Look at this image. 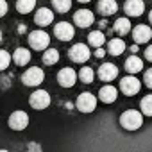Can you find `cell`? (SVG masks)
Returning <instances> with one entry per match:
<instances>
[{"label":"cell","instance_id":"6da1fadb","mask_svg":"<svg viewBox=\"0 0 152 152\" xmlns=\"http://www.w3.org/2000/svg\"><path fill=\"white\" fill-rule=\"evenodd\" d=\"M141 124H143V116L140 111L129 109V111L122 113V116H120V125L127 131H136L141 127Z\"/></svg>","mask_w":152,"mask_h":152},{"label":"cell","instance_id":"7a4b0ae2","mask_svg":"<svg viewBox=\"0 0 152 152\" xmlns=\"http://www.w3.org/2000/svg\"><path fill=\"white\" fill-rule=\"evenodd\" d=\"M43 79H45V73H43V70L38 68V66L29 68V70L22 75V83H23L25 86H31V88L39 86V84L43 83Z\"/></svg>","mask_w":152,"mask_h":152},{"label":"cell","instance_id":"3957f363","mask_svg":"<svg viewBox=\"0 0 152 152\" xmlns=\"http://www.w3.org/2000/svg\"><path fill=\"white\" fill-rule=\"evenodd\" d=\"M29 104L31 107L41 111V109H47L50 106V93L45 91V90H36L31 97H29Z\"/></svg>","mask_w":152,"mask_h":152},{"label":"cell","instance_id":"277c9868","mask_svg":"<svg viewBox=\"0 0 152 152\" xmlns=\"http://www.w3.org/2000/svg\"><path fill=\"white\" fill-rule=\"evenodd\" d=\"M68 57H70L73 63H86V61L91 57V52H90V48H88L84 43H75V45L68 50Z\"/></svg>","mask_w":152,"mask_h":152},{"label":"cell","instance_id":"5b68a950","mask_svg":"<svg viewBox=\"0 0 152 152\" xmlns=\"http://www.w3.org/2000/svg\"><path fill=\"white\" fill-rule=\"evenodd\" d=\"M29 45L34 50H45L50 45V36L45 31H34L29 34Z\"/></svg>","mask_w":152,"mask_h":152},{"label":"cell","instance_id":"8992f818","mask_svg":"<svg viewBox=\"0 0 152 152\" xmlns=\"http://www.w3.org/2000/svg\"><path fill=\"white\" fill-rule=\"evenodd\" d=\"M75 106H77V109L81 113H93L95 107H97V99H95V95H91V93L86 91V93H81L79 95Z\"/></svg>","mask_w":152,"mask_h":152},{"label":"cell","instance_id":"52a82bcc","mask_svg":"<svg viewBox=\"0 0 152 152\" xmlns=\"http://www.w3.org/2000/svg\"><path fill=\"white\" fill-rule=\"evenodd\" d=\"M140 88H141V84H140V81L134 77V75H127V77H124L120 81V90L127 97H134L140 91Z\"/></svg>","mask_w":152,"mask_h":152},{"label":"cell","instance_id":"ba28073f","mask_svg":"<svg viewBox=\"0 0 152 152\" xmlns=\"http://www.w3.org/2000/svg\"><path fill=\"white\" fill-rule=\"evenodd\" d=\"M54 36L61 41H70L73 36H75V29L72 23L68 22H59L56 27H54Z\"/></svg>","mask_w":152,"mask_h":152},{"label":"cell","instance_id":"9c48e42d","mask_svg":"<svg viewBox=\"0 0 152 152\" xmlns=\"http://www.w3.org/2000/svg\"><path fill=\"white\" fill-rule=\"evenodd\" d=\"M29 125V115L25 111H15L9 116V127L13 131H23Z\"/></svg>","mask_w":152,"mask_h":152},{"label":"cell","instance_id":"30bf717a","mask_svg":"<svg viewBox=\"0 0 152 152\" xmlns=\"http://www.w3.org/2000/svg\"><path fill=\"white\" fill-rule=\"evenodd\" d=\"M57 83L63 88H72L75 83H77V73H75L73 68H63L57 73Z\"/></svg>","mask_w":152,"mask_h":152},{"label":"cell","instance_id":"8fae6325","mask_svg":"<svg viewBox=\"0 0 152 152\" xmlns=\"http://www.w3.org/2000/svg\"><path fill=\"white\" fill-rule=\"evenodd\" d=\"M73 22H75V25H77V27L86 29V27H90V25L95 22V16H93V13L88 11V9H79L77 13L73 15Z\"/></svg>","mask_w":152,"mask_h":152},{"label":"cell","instance_id":"7c38bea8","mask_svg":"<svg viewBox=\"0 0 152 152\" xmlns=\"http://www.w3.org/2000/svg\"><path fill=\"white\" fill-rule=\"evenodd\" d=\"M132 38L136 43H148L152 38V29L148 25H136L132 29Z\"/></svg>","mask_w":152,"mask_h":152},{"label":"cell","instance_id":"4fadbf2b","mask_svg":"<svg viewBox=\"0 0 152 152\" xmlns=\"http://www.w3.org/2000/svg\"><path fill=\"white\" fill-rule=\"evenodd\" d=\"M118 75V68L113 64V63H104L100 68H99V79L100 81H106V83H109V81H113L115 77Z\"/></svg>","mask_w":152,"mask_h":152},{"label":"cell","instance_id":"5bb4252c","mask_svg":"<svg viewBox=\"0 0 152 152\" xmlns=\"http://www.w3.org/2000/svg\"><path fill=\"white\" fill-rule=\"evenodd\" d=\"M34 22H36L39 27H47V25H50V23L54 22V13H52L50 9H47V7H41V9L36 11Z\"/></svg>","mask_w":152,"mask_h":152},{"label":"cell","instance_id":"9a60e30c","mask_svg":"<svg viewBox=\"0 0 152 152\" xmlns=\"http://www.w3.org/2000/svg\"><path fill=\"white\" fill-rule=\"evenodd\" d=\"M124 9L129 16H140L145 11V4H143V0H127Z\"/></svg>","mask_w":152,"mask_h":152},{"label":"cell","instance_id":"2e32d148","mask_svg":"<svg viewBox=\"0 0 152 152\" xmlns=\"http://www.w3.org/2000/svg\"><path fill=\"white\" fill-rule=\"evenodd\" d=\"M116 97H118V90H116L115 86H109V84L104 86V88H100V91H99V99H100V102H104V104L115 102Z\"/></svg>","mask_w":152,"mask_h":152},{"label":"cell","instance_id":"e0dca14e","mask_svg":"<svg viewBox=\"0 0 152 152\" xmlns=\"http://www.w3.org/2000/svg\"><path fill=\"white\" fill-rule=\"evenodd\" d=\"M11 61H15V64H18V66L29 64V61H31V50H27V48H23V47L16 48L15 54L11 56Z\"/></svg>","mask_w":152,"mask_h":152},{"label":"cell","instance_id":"ac0fdd59","mask_svg":"<svg viewBox=\"0 0 152 152\" xmlns=\"http://www.w3.org/2000/svg\"><path fill=\"white\" fill-rule=\"evenodd\" d=\"M99 13L104 15V16H109V15H115L116 9H118V4L115 2V0H99Z\"/></svg>","mask_w":152,"mask_h":152},{"label":"cell","instance_id":"d6986e66","mask_svg":"<svg viewBox=\"0 0 152 152\" xmlns=\"http://www.w3.org/2000/svg\"><path fill=\"white\" fill-rule=\"evenodd\" d=\"M125 70H127L129 73H138V72L143 70V61H141L138 56H131V57H127V61H125Z\"/></svg>","mask_w":152,"mask_h":152},{"label":"cell","instance_id":"ffe728a7","mask_svg":"<svg viewBox=\"0 0 152 152\" xmlns=\"http://www.w3.org/2000/svg\"><path fill=\"white\" fill-rule=\"evenodd\" d=\"M124 50H125V43H124V39L115 38V39H111V41L107 43V52H109L111 56H120Z\"/></svg>","mask_w":152,"mask_h":152},{"label":"cell","instance_id":"44dd1931","mask_svg":"<svg viewBox=\"0 0 152 152\" xmlns=\"http://www.w3.org/2000/svg\"><path fill=\"white\" fill-rule=\"evenodd\" d=\"M115 32L116 34H120V36H125V34H129V31H131V22L127 20V18H118L116 22H115Z\"/></svg>","mask_w":152,"mask_h":152},{"label":"cell","instance_id":"7402d4cb","mask_svg":"<svg viewBox=\"0 0 152 152\" xmlns=\"http://www.w3.org/2000/svg\"><path fill=\"white\" fill-rule=\"evenodd\" d=\"M88 41H90L91 47L97 48V47H102V45L106 43V36H104L102 31H93V32L88 34Z\"/></svg>","mask_w":152,"mask_h":152},{"label":"cell","instance_id":"603a6c76","mask_svg":"<svg viewBox=\"0 0 152 152\" xmlns=\"http://www.w3.org/2000/svg\"><path fill=\"white\" fill-rule=\"evenodd\" d=\"M36 7V0H16V11L22 15H29Z\"/></svg>","mask_w":152,"mask_h":152},{"label":"cell","instance_id":"cb8c5ba5","mask_svg":"<svg viewBox=\"0 0 152 152\" xmlns=\"http://www.w3.org/2000/svg\"><path fill=\"white\" fill-rule=\"evenodd\" d=\"M59 61V52L56 50V48H45V54H43V63L45 64H48V66H52V64H56Z\"/></svg>","mask_w":152,"mask_h":152},{"label":"cell","instance_id":"d4e9b609","mask_svg":"<svg viewBox=\"0 0 152 152\" xmlns=\"http://www.w3.org/2000/svg\"><path fill=\"white\" fill-rule=\"evenodd\" d=\"M79 79H81L84 84H90V83H93V79H95V72H93L90 66H83L81 72H79Z\"/></svg>","mask_w":152,"mask_h":152},{"label":"cell","instance_id":"484cf974","mask_svg":"<svg viewBox=\"0 0 152 152\" xmlns=\"http://www.w3.org/2000/svg\"><path fill=\"white\" fill-rule=\"evenodd\" d=\"M52 7L57 13H68L72 7V0H52Z\"/></svg>","mask_w":152,"mask_h":152},{"label":"cell","instance_id":"4316f807","mask_svg":"<svg viewBox=\"0 0 152 152\" xmlns=\"http://www.w3.org/2000/svg\"><path fill=\"white\" fill-rule=\"evenodd\" d=\"M140 107H141V113L145 116H152V95L143 97L141 102H140Z\"/></svg>","mask_w":152,"mask_h":152},{"label":"cell","instance_id":"83f0119b","mask_svg":"<svg viewBox=\"0 0 152 152\" xmlns=\"http://www.w3.org/2000/svg\"><path fill=\"white\" fill-rule=\"evenodd\" d=\"M11 64V54L7 50H0V72Z\"/></svg>","mask_w":152,"mask_h":152},{"label":"cell","instance_id":"f1b7e54d","mask_svg":"<svg viewBox=\"0 0 152 152\" xmlns=\"http://www.w3.org/2000/svg\"><path fill=\"white\" fill-rule=\"evenodd\" d=\"M27 150H29V152H41V145L36 143V141H31V143L27 145Z\"/></svg>","mask_w":152,"mask_h":152},{"label":"cell","instance_id":"f546056e","mask_svg":"<svg viewBox=\"0 0 152 152\" xmlns=\"http://www.w3.org/2000/svg\"><path fill=\"white\" fill-rule=\"evenodd\" d=\"M145 84L148 86V88H152V68H148L147 72H145Z\"/></svg>","mask_w":152,"mask_h":152},{"label":"cell","instance_id":"4dcf8cb0","mask_svg":"<svg viewBox=\"0 0 152 152\" xmlns=\"http://www.w3.org/2000/svg\"><path fill=\"white\" fill-rule=\"evenodd\" d=\"M6 13H7V2L6 0H0V18H2Z\"/></svg>","mask_w":152,"mask_h":152},{"label":"cell","instance_id":"1f68e13d","mask_svg":"<svg viewBox=\"0 0 152 152\" xmlns=\"http://www.w3.org/2000/svg\"><path fill=\"white\" fill-rule=\"evenodd\" d=\"M104 56H106V50H104L102 47H97V50H95V57L100 59V57H104Z\"/></svg>","mask_w":152,"mask_h":152},{"label":"cell","instance_id":"d6a6232c","mask_svg":"<svg viewBox=\"0 0 152 152\" xmlns=\"http://www.w3.org/2000/svg\"><path fill=\"white\" fill-rule=\"evenodd\" d=\"M145 57H147V61L152 63V45H148V48L145 50Z\"/></svg>","mask_w":152,"mask_h":152},{"label":"cell","instance_id":"836d02e7","mask_svg":"<svg viewBox=\"0 0 152 152\" xmlns=\"http://www.w3.org/2000/svg\"><path fill=\"white\" fill-rule=\"evenodd\" d=\"M18 32H20V34H23V32H27V27H25L23 23H22V25H18Z\"/></svg>","mask_w":152,"mask_h":152},{"label":"cell","instance_id":"e575fe53","mask_svg":"<svg viewBox=\"0 0 152 152\" xmlns=\"http://www.w3.org/2000/svg\"><path fill=\"white\" fill-rule=\"evenodd\" d=\"M129 50H131V52H132V54H136V52H138V45H132V47H131V48H129Z\"/></svg>","mask_w":152,"mask_h":152},{"label":"cell","instance_id":"d590c367","mask_svg":"<svg viewBox=\"0 0 152 152\" xmlns=\"http://www.w3.org/2000/svg\"><path fill=\"white\" fill-rule=\"evenodd\" d=\"M77 2H81V4H86V2H90V0H77Z\"/></svg>","mask_w":152,"mask_h":152},{"label":"cell","instance_id":"8d00e7d4","mask_svg":"<svg viewBox=\"0 0 152 152\" xmlns=\"http://www.w3.org/2000/svg\"><path fill=\"white\" fill-rule=\"evenodd\" d=\"M148 20H150V23H152V11L148 13Z\"/></svg>","mask_w":152,"mask_h":152},{"label":"cell","instance_id":"74e56055","mask_svg":"<svg viewBox=\"0 0 152 152\" xmlns=\"http://www.w3.org/2000/svg\"><path fill=\"white\" fill-rule=\"evenodd\" d=\"M0 152H9V150H6V148H0Z\"/></svg>","mask_w":152,"mask_h":152},{"label":"cell","instance_id":"f35d334b","mask_svg":"<svg viewBox=\"0 0 152 152\" xmlns=\"http://www.w3.org/2000/svg\"><path fill=\"white\" fill-rule=\"evenodd\" d=\"M0 41H2V31H0Z\"/></svg>","mask_w":152,"mask_h":152}]
</instances>
